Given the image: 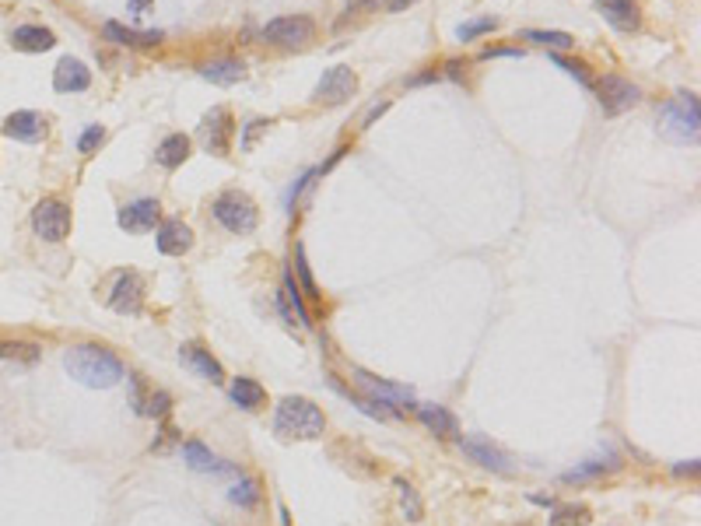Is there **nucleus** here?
<instances>
[{
  "mask_svg": "<svg viewBox=\"0 0 701 526\" xmlns=\"http://www.w3.org/2000/svg\"><path fill=\"white\" fill-rule=\"evenodd\" d=\"M64 368L74 383L88 389H109L116 383H123L127 366L116 358L109 347L102 344H74L64 351Z\"/></svg>",
  "mask_w": 701,
  "mask_h": 526,
  "instance_id": "1",
  "label": "nucleus"
},
{
  "mask_svg": "<svg viewBox=\"0 0 701 526\" xmlns=\"http://www.w3.org/2000/svg\"><path fill=\"white\" fill-rule=\"evenodd\" d=\"M659 134L674 144H698L701 102L695 92H677L659 109Z\"/></svg>",
  "mask_w": 701,
  "mask_h": 526,
  "instance_id": "2",
  "label": "nucleus"
},
{
  "mask_svg": "<svg viewBox=\"0 0 701 526\" xmlns=\"http://www.w3.org/2000/svg\"><path fill=\"white\" fill-rule=\"evenodd\" d=\"M273 432L284 438H319L326 432V418L309 397H284L273 414Z\"/></svg>",
  "mask_w": 701,
  "mask_h": 526,
  "instance_id": "3",
  "label": "nucleus"
},
{
  "mask_svg": "<svg viewBox=\"0 0 701 526\" xmlns=\"http://www.w3.org/2000/svg\"><path fill=\"white\" fill-rule=\"evenodd\" d=\"M214 222L222 225L225 232L232 235H249V232H256L260 225V207L256 201L242 193V190H225V193H218V201H214Z\"/></svg>",
  "mask_w": 701,
  "mask_h": 526,
  "instance_id": "4",
  "label": "nucleus"
},
{
  "mask_svg": "<svg viewBox=\"0 0 701 526\" xmlns=\"http://www.w3.org/2000/svg\"><path fill=\"white\" fill-rule=\"evenodd\" d=\"M74 225V214L60 197H43L32 207V229L43 242H64Z\"/></svg>",
  "mask_w": 701,
  "mask_h": 526,
  "instance_id": "5",
  "label": "nucleus"
},
{
  "mask_svg": "<svg viewBox=\"0 0 701 526\" xmlns=\"http://www.w3.org/2000/svg\"><path fill=\"white\" fill-rule=\"evenodd\" d=\"M260 39L271 43V46H309L316 39V22L309 15H284V18H273L260 28Z\"/></svg>",
  "mask_w": 701,
  "mask_h": 526,
  "instance_id": "6",
  "label": "nucleus"
},
{
  "mask_svg": "<svg viewBox=\"0 0 701 526\" xmlns=\"http://www.w3.org/2000/svg\"><path fill=\"white\" fill-rule=\"evenodd\" d=\"M355 383L376 400V404H383L386 411L393 414H407L414 411L418 404H414V389L410 387H397V383H386V379H376L372 372H365V368H355Z\"/></svg>",
  "mask_w": 701,
  "mask_h": 526,
  "instance_id": "7",
  "label": "nucleus"
},
{
  "mask_svg": "<svg viewBox=\"0 0 701 526\" xmlns=\"http://www.w3.org/2000/svg\"><path fill=\"white\" fill-rule=\"evenodd\" d=\"M596 98H600V106H603L607 116H621L642 102V88L632 85L628 77H621V74H603L596 81Z\"/></svg>",
  "mask_w": 701,
  "mask_h": 526,
  "instance_id": "8",
  "label": "nucleus"
},
{
  "mask_svg": "<svg viewBox=\"0 0 701 526\" xmlns=\"http://www.w3.org/2000/svg\"><path fill=\"white\" fill-rule=\"evenodd\" d=\"M355 92H358V74L351 67H344V64H337V67H330L319 77L313 102H319V106H344Z\"/></svg>",
  "mask_w": 701,
  "mask_h": 526,
  "instance_id": "9",
  "label": "nucleus"
},
{
  "mask_svg": "<svg viewBox=\"0 0 701 526\" xmlns=\"http://www.w3.org/2000/svg\"><path fill=\"white\" fill-rule=\"evenodd\" d=\"M144 277L137 274V271H123V274L116 277L113 292H109V309L119 313V316H137L140 309H144Z\"/></svg>",
  "mask_w": 701,
  "mask_h": 526,
  "instance_id": "10",
  "label": "nucleus"
},
{
  "mask_svg": "<svg viewBox=\"0 0 701 526\" xmlns=\"http://www.w3.org/2000/svg\"><path fill=\"white\" fill-rule=\"evenodd\" d=\"M116 222H119V229L130 232V235H144V232H151L161 222L159 197H140V201L123 204L119 207V214H116Z\"/></svg>",
  "mask_w": 701,
  "mask_h": 526,
  "instance_id": "11",
  "label": "nucleus"
},
{
  "mask_svg": "<svg viewBox=\"0 0 701 526\" xmlns=\"http://www.w3.org/2000/svg\"><path fill=\"white\" fill-rule=\"evenodd\" d=\"M232 134H235L232 113H228L225 106H214V109L204 116V123H201V140H204V148L207 151H214V155H228Z\"/></svg>",
  "mask_w": 701,
  "mask_h": 526,
  "instance_id": "12",
  "label": "nucleus"
},
{
  "mask_svg": "<svg viewBox=\"0 0 701 526\" xmlns=\"http://www.w3.org/2000/svg\"><path fill=\"white\" fill-rule=\"evenodd\" d=\"M53 88L60 95H77L91 88V70L77 60V57H64L57 67H53Z\"/></svg>",
  "mask_w": 701,
  "mask_h": 526,
  "instance_id": "13",
  "label": "nucleus"
},
{
  "mask_svg": "<svg viewBox=\"0 0 701 526\" xmlns=\"http://www.w3.org/2000/svg\"><path fill=\"white\" fill-rule=\"evenodd\" d=\"M596 11L603 15V22L617 32H638L642 28V7L638 0H596Z\"/></svg>",
  "mask_w": 701,
  "mask_h": 526,
  "instance_id": "14",
  "label": "nucleus"
},
{
  "mask_svg": "<svg viewBox=\"0 0 701 526\" xmlns=\"http://www.w3.org/2000/svg\"><path fill=\"white\" fill-rule=\"evenodd\" d=\"M159 253L161 256H182L193 250V229L182 218H165L159 225Z\"/></svg>",
  "mask_w": 701,
  "mask_h": 526,
  "instance_id": "15",
  "label": "nucleus"
},
{
  "mask_svg": "<svg viewBox=\"0 0 701 526\" xmlns=\"http://www.w3.org/2000/svg\"><path fill=\"white\" fill-rule=\"evenodd\" d=\"M4 138L11 140H22V144H36V140H43L46 134V119L39 113H32V109H18V113H11L4 119Z\"/></svg>",
  "mask_w": 701,
  "mask_h": 526,
  "instance_id": "16",
  "label": "nucleus"
},
{
  "mask_svg": "<svg viewBox=\"0 0 701 526\" xmlns=\"http://www.w3.org/2000/svg\"><path fill=\"white\" fill-rule=\"evenodd\" d=\"M180 358L193 368L201 379H207V383H225V368H222V362L207 351L204 344H182Z\"/></svg>",
  "mask_w": 701,
  "mask_h": 526,
  "instance_id": "17",
  "label": "nucleus"
},
{
  "mask_svg": "<svg viewBox=\"0 0 701 526\" xmlns=\"http://www.w3.org/2000/svg\"><path fill=\"white\" fill-rule=\"evenodd\" d=\"M459 449H463V457L477 459L480 467H488L495 474H512V459L505 457L501 449H495L491 442H484V438H459Z\"/></svg>",
  "mask_w": 701,
  "mask_h": 526,
  "instance_id": "18",
  "label": "nucleus"
},
{
  "mask_svg": "<svg viewBox=\"0 0 701 526\" xmlns=\"http://www.w3.org/2000/svg\"><path fill=\"white\" fill-rule=\"evenodd\" d=\"M11 46L22 49V53H46V49L57 46V36L43 25H18L11 32Z\"/></svg>",
  "mask_w": 701,
  "mask_h": 526,
  "instance_id": "19",
  "label": "nucleus"
},
{
  "mask_svg": "<svg viewBox=\"0 0 701 526\" xmlns=\"http://www.w3.org/2000/svg\"><path fill=\"white\" fill-rule=\"evenodd\" d=\"M182 459H186L190 470H201V474H225V470H232V463L218 459L204 442H197V438H190V442L182 446Z\"/></svg>",
  "mask_w": 701,
  "mask_h": 526,
  "instance_id": "20",
  "label": "nucleus"
},
{
  "mask_svg": "<svg viewBox=\"0 0 701 526\" xmlns=\"http://www.w3.org/2000/svg\"><path fill=\"white\" fill-rule=\"evenodd\" d=\"M414 411H418V421H421L428 432L438 435V438H453V435L459 432V421L453 418V411H446V407H438V404H418Z\"/></svg>",
  "mask_w": 701,
  "mask_h": 526,
  "instance_id": "21",
  "label": "nucleus"
},
{
  "mask_svg": "<svg viewBox=\"0 0 701 526\" xmlns=\"http://www.w3.org/2000/svg\"><path fill=\"white\" fill-rule=\"evenodd\" d=\"M106 39H113L119 46H130V49H140V46H159L161 39H165V32H137V28H127V25L119 22H106Z\"/></svg>",
  "mask_w": 701,
  "mask_h": 526,
  "instance_id": "22",
  "label": "nucleus"
},
{
  "mask_svg": "<svg viewBox=\"0 0 701 526\" xmlns=\"http://www.w3.org/2000/svg\"><path fill=\"white\" fill-rule=\"evenodd\" d=\"M190 148H193V140L186 138V134H169V138L159 144L155 161H159L161 169H180L182 161L190 159Z\"/></svg>",
  "mask_w": 701,
  "mask_h": 526,
  "instance_id": "23",
  "label": "nucleus"
},
{
  "mask_svg": "<svg viewBox=\"0 0 701 526\" xmlns=\"http://www.w3.org/2000/svg\"><path fill=\"white\" fill-rule=\"evenodd\" d=\"M228 393H232L235 407H242V411H256V407H263V400H267L263 387H260L256 379H249V376H239V379H232Z\"/></svg>",
  "mask_w": 701,
  "mask_h": 526,
  "instance_id": "24",
  "label": "nucleus"
},
{
  "mask_svg": "<svg viewBox=\"0 0 701 526\" xmlns=\"http://www.w3.org/2000/svg\"><path fill=\"white\" fill-rule=\"evenodd\" d=\"M201 77H207L211 85H239L246 77V64L242 60H214L201 67Z\"/></svg>",
  "mask_w": 701,
  "mask_h": 526,
  "instance_id": "25",
  "label": "nucleus"
},
{
  "mask_svg": "<svg viewBox=\"0 0 701 526\" xmlns=\"http://www.w3.org/2000/svg\"><path fill=\"white\" fill-rule=\"evenodd\" d=\"M621 467V457H613L603 463V457H589L582 467H575V470H568V474H562V480L565 484H579V480H596V478H603V474H613Z\"/></svg>",
  "mask_w": 701,
  "mask_h": 526,
  "instance_id": "26",
  "label": "nucleus"
},
{
  "mask_svg": "<svg viewBox=\"0 0 701 526\" xmlns=\"http://www.w3.org/2000/svg\"><path fill=\"white\" fill-rule=\"evenodd\" d=\"M260 499H263V488H260L256 478H239L228 488V502L239 505V509H256Z\"/></svg>",
  "mask_w": 701,
  "mask_h": 526,
  "instance_id": "27",
  "label": "nucleus"
},
{
  "mask_svg": "<svg viewBox=\"0 0 701 526\" xmlns=\"http://www.w3.org/2000/svg\"><path fill=\"white\" fill-rule=\"evenodd\" d=\"M520 39H530V43L554 49V53H562V49L575 46V39H572L568 32H543V28H526V32H520Z\"/></svg>",
  "mask_w": 701,
  "mask_h": 526,
  "instance_id": "28",
  "label": "nucleus"
},
{
  "mask_svg": "<svg viewBox=\"0 0 701 526\" xmlns=\"http://www.w3.org/2000/svg\"><path fill=\"white\" fill-rule=\"evenodd\" d=\"M397 491H400V505H404V516H407L410 523H418L421 516H425V505L418 499V491H414V484L404 478H397Z\"/></svg>",
  "mask_w": 701,
  "mask_h": 526,
  "instance_id": "29",
  "label": "nucleus"
},
{
  "mask_svg": "<svg viewBox=\"0 0 701 526\" xmlns=\"http://www.w3.org/2000/svg\"><path fill=\"white\" fill-rule=\"evenodd\" d=\"M589 520H593V516H589L586 505H562L547 526H582V523H589Z\"/></svg>",
  "mask_w": 701,
  "mask_h": 526,
  "instance_id": "30",
  "label": "nucleus"
},
{
  "mask_svg": "<svg viewBox=\"0 0 701 526\" xmlns=\"http://www.w3.org/2000/svg\"><path fill=\"white\" fill-rule=\"evenodd\" d=\"M284 292H288V302L294 305V313H298V323L302 326H313V313H309V305H305V298L298 295V284H294L292 271L284 274Z\"/></svg>",
  "mask_w": 701,
  "mask_h": 526,
  "instance_id": "31",
  "label": "nucleus"
},
{
  "mask_svg": "<svg viewBox=\"0 0 701 526\" xmlns=\"http://www.w3.org/2000/svg\"><path fill=\"white\" fill-rule=\"evenodd\" d=\"M551 60L565 70V74H572L579 85H586V88L593 85V74H589V67L582 64V60H572V57H562V53H551Z\"/></svg>",
  "mask_w": 701,
  "mask_h": 526,
  "instance_id": "32",
  "label": "nucleus"
},
{
  "mask_svg": "<svg viewBox=\"0 0 701 526\" xmlns=\"http://www.w3.org/2000/svg\"><path fill=\"white\" fill-rule=\"evenodd\" d=\"M294 271H298V277H302V288H305V295L313 298V302H319V298H323V292L316 288V281H313L309 267H305V246H298V250H294Z\"/></svg>",
  "mask_w": 701,
  "mask_h": 526,
  "instance_id": "33",
  "label": "nucleus"
},
{
  "mask_svg": "<svg viewBox=\"0 0 701 526\" xmlns=\"http://www.w3.org/2000/svg\"><path fill=\"white\" fill-rule=\"evenodd\" d=\"M498 28V18H474V22L459 25L456 28V39H463V43H470L477 36H484V32H495Z\"/></svg>",
  "mask_w": 701,
  "mask_h": 526,
  "instance_id": "34",
  "label": "nucleus"
},
{
  "mask_svg": "<svg viewBox=\"0 0 701 526\" xmlns=\"http://www.w3.org/2000/svg\"><path fill=\"white\" fill-rule=\"evenodd\" d=\"M102 140H106V127H102V123H91L88 130L77 138V151H81V155H95Z\"/></svg>",
  "mask_w": 701,
  "mask_h": 526,
  "instance_id": "35",
  "label": "nucleus"
},
{
  "mask_svg": "<svg viewBox=\"0 0 701 526\" xmlns=\"http://www.w3.org/2000/svg\"><path fill=\"white\" fill-rule=\"evenodd\" d=\"M267 130H271V119H249L246 130H242V140H239V148H242V151H253V148H256V138L267 134Z\"/></svg>",
  "mask_w": 701,
  "mask_h": 526,
  "instance_id": "36",
  "label": "nucleus"
},
{
  "mask_svg": "<svg viewBox=\"0 0 701 526\" xmlns=\"http://www.w3.org/2000/svg\"><path fill=\"white\" fill-rule=\"evenodd\" d=\"M484 60H491V57H522V49H512V46H488L480 53Z\"/></svg>",
  "mask_w": 701,
  "mask_h": 526,
  "instance_id": "37",
  "label": "nucleus"
},
{
  "mask_svg": "<svg viewBox=\"0 0 701 526\" xmlns=\"http://www.w3.org/2000/svg\"><path fill=\"white\" fill-rule=\"evenodd\" d=\"M169 411V393H155L151 397V407H148V414H165Z\"/></svg>",
  "mask_w": 701,
  "mask_h": 526,
  "instance_id": "38",
  "label": "nucleus"
},
{
  "mask_svg": "<svg viewBox=\"0 0 701 526\" xmlns=\"http://www.w3.org/2000/svg\"><path fill=\"white\" fill-rule=\"evenodd\" d=\"M383 0H347V11H358V7H376Z\"/></svg>",
  "mask_w": 701,
  "mask_h": 526,
  "instance_id": "39",
  "label": "nucleus"
}]
</instances>
